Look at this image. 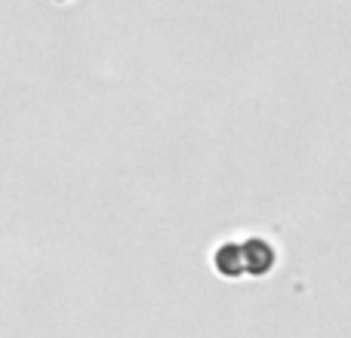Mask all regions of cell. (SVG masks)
<instances>
[{
	"label": "cell",
	"instance_id": "6da1fadb",
	"mask_svg": "<svg viewBox=\"0 0 351 338\" xmlns=\"http://www.w3.org/2000/svg\"><path fill=\"white\" fill-rule=\"evenodd\" d=\"M219 271L225 277H262L271 271L274 252L268 243L262 240H247V243H225L216 255Z\"/></svg>",
	"mask_w": 351,
	"mask_h": 338
}]
</instances>
